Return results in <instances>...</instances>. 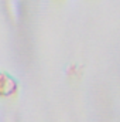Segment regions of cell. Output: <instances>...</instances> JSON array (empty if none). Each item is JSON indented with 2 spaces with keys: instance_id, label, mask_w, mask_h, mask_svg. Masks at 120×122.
Returning a JSON list of instances; mask_svg holds the SVG:
<instances>
[{
  "instance_id": "cell-1",
  "label": "cell",
  "mask_w": 120,
  "mask_h": 122,
  "mask_svg": "<svg viewBox=\"0 0 120 122\" xmlns=\"http://www.w3.org/2000/svg\"><path fill=\"white\" fill-rule=\"evenodd\" d=\"M18 81L6 71H0V98H13L18 94Z\"/></svg>"
}]
</instances>
